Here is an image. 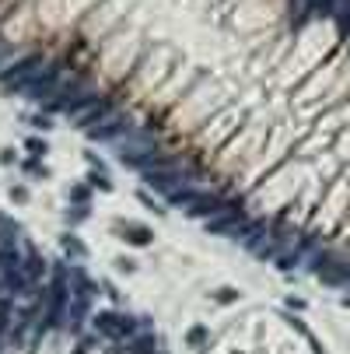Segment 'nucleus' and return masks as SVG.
I'll return each instance as SVG.
<instances>
[{
	"instance_id": "f257e3e1",
	"label": "nucleus",
	"mask_w": 350,
	"mask_h": 354,
	"mask_svg": "<svg viewBox=\"0 0 350 354\" xmlns=\"http://www.w3.org/2000/svg\"><path fill=\"white\" fill-rule=\"evenodd\" d=\"M39 70H42V56H25V60H18L11 70L0 74V84H4L7 92H18V88H21L28 77H35Z\"/></svg>"
},
{
	"instance_id": "f03ea898",
	"label": "nucleus",
	"mask_w": 350,
	"mask_h": 354,
	"mask_svg": "<svg viewBox=\"0 0 350 354\" xmlns=\"http://www.w3.org/2000/svg\"><path fill=\"white\" fill-rule=\"evenodd\" d=\"M144 183L168 196V193H175V190H182L186 179H182L179 172H172V168H151V172H144Z\"/></svg>"
},
{
	"instance_id": "7ed1b4c3",
	"label": "nucleus",
	"mask_w": 350,
	"mask_h": 354,
	"mask_svg": "<svg viewBox=\"0 0 350 354\" xmlns=\"http://www.w3.org/2000/svg\"><path fill=\"white\" fill-rule=\"evenodd\" d=\"M186 211H189L193 218H207V221H210V218H217V214L228 211V203H221L217 196H210V193H196V200H193Z\"/></svg>"
},
{
	"instance_id": "20e7f679",
	"label": "nucleus",
	"mask_w": 350,
	"mask_h": 354,
	"mask_svg": "<svg viewBox=\"0 0 350 354\" xmlns=\"http://www.w3.org/2000/svg\"><path fill=\"white\" fill-rule=\"evenodd\" d=\"M95 326L105 333V337H130V333H133V319L112 316V312H102V316H95Z\"/></svg>"
},
{
	"instance_id": "39448f33",
	"label": "nucleus",
	"mask_w": 350,
	"mask_h": 354,
	"mask_svg": "<svg viewBox=\"0 0 350 354\" xmlns=\"http://www.w3.org/2000/svg\"><path fill=\"white\" fill-rule=\"evenodd\" d=\"M123 130H130V120H126V116H109L105 123L88 127V137H91V140H112V137H119Z\"/></svg>"
},
{
	"instance_id": "423d86ee",
	"label": "nucleus",
	"mask_w": 350,
	"mask_h": 354,
	"mask_svg": "<svg viewBox=\"0 0 350 354\" xmlns=\"http://www.w3.org/2000/svg\"><path fill=\"white\" fill-rule=\"evenodd\" d=\"M126 231H130L126 239L133 242V246H147V242H151V231H147V228H140V225H130Z\"/></svg>"
},
{
	"instance_id": "0eeeda50",
	"label": "nucleus",
	"mask_w": 350,
	"mask_h": 354,
	"mask_svg": "<svg viewBox=\"0 0 350 354\" xmlns=\"http://www.w3.org/2000/svg\"><path fill=\"white\" fill-rule=\"evenodd\" d=\"M298 259H301V253H280V259H277V267H280V270H291V267H294Z\"/></svg>"
},
{
	"instance_id": "6e6552de",
	"label": "nucleus",
	"mask_w": 350,
	"mask_h": 354,
	"mask_svg": "<svg viewBox=\"0 0 350 354\" xmlns=\"http://www.w3.org/2000/svg\"><path fill=\"white\" fill-rule=\"evenodd\" d=\"M63 249H67V253H74V256H84V246H81L77 239H67V242H63Z\"/></svg>"
},
{
	"instance_id": "1a4fd4ad",
	"label": "nucleus",
	"mask_w": 350,
	"mask_h": 354,
	"mask_svg": "<svg viewBox=\"0 0 350 354\" xmlns=\"http://www.w3.org/2000/svg\"><path fill=\"white\" fill-rule=\"evenodd\" d=\"M203 340H207V330H200V326H196V330L189 333V344H203Z\"/></svg>"
},
{
	"instance_id": "9d476101",
	"label": "nucleus",
	"mask_w": 350,
	"mask_h": 354,
	"mask_svg": "<svg viewBox=\"0 0 350 354\" xmlns=\"http://www.w3.org/2000/svg\"><path fill=\"white\" fill-rule=\"evenodd\" d=\"M217 298H221V302H235V291H231V288H221V294H217Z\"/></svg>"
},
{
	"instance_id": "9b49d317",
	"label": "nucleus",
	"mask_w": 350,
	"mask_h": 354,
	"mask_svg": "<svg viewBox=\"0 0 350 354\" xmlns=\"http://www.w3.org/2000/svg\"><path fill=\"white\" fill-rule=\"evenodd\" d=\"M28 148H32V155H42V151H46V144H39V140H28Z\"/></svg>"
}]
</instances>
